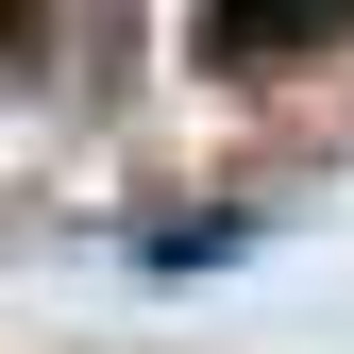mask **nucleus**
Instances as JSON below:
<instances>
[{
    "label": "nucleus",
    "mask_w": 354,
    "mask_h": 354,
    "mask_svg": "<svg viewBox=\"0 0 354 354\" xmlns=\"http://www.w3.org/2000/svg\"><path fill=\"white\" fill-rule=\"evenodd\" d=\"M354 51V0H203V68H337Z\"/></svg>",
    "instance_id": "f257e3e1"
}]
</instances>
